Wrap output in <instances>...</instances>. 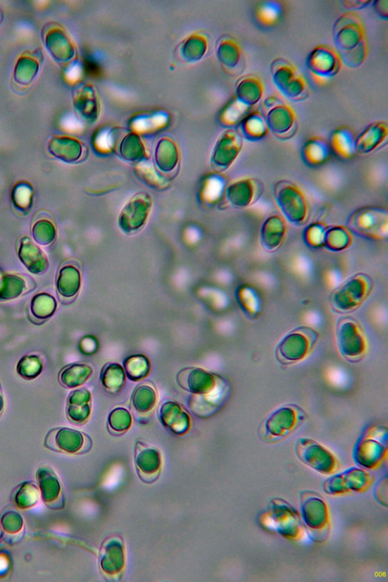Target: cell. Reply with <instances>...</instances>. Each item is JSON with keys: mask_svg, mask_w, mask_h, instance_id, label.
I'll return each instance as SVG.
<instances>
[{"mask_svg": "<svg viewBox=\"0 0 388 582\" xmlns=\"http://www.w3.org/2000/svg\"><path fill=\"white\" fill-rule=\"evenodd\" d=\"M334 41L342 62L348 67L361 66L369 54V44L361 17L346 13L337 19L334 27Z\"/></svg>", "mask_w": 388, "mask_h": 582, "instance_id": "obj_1", "label": "cell"}, {"mask_svg": "<svg viewBox=\"0 0 388 582\" xmlns=\"http://www.w3.org/2000/svg\"><path fill=\"white\" fill-rule=\"evenodd\" d=\"M268 130L277 137L286 138L294 135L297 128V118L293 109L278 96L268 97L261 111Z\"/></svg>", "mask_w": 388, "mask_h": 582, "instance_id": "obj_2", "label": "cell"}, {"mask_svg": "<svg viewBox=\"0 0 388 582\" xmlns=\"http://www.w3.org/2000/svg\"><path fill=\"white\" fill-rule=\"evenodd\" d=\"M271 71L274 83L287 98L294 101H301L309 96L311 90L305 78L287 60H275Z\"/></svg>", "mask_w": 388, "mask_h": 582, "instance_id": "obj_3", "label": "cell"}, {"mask_svg": "<svg viewBox=\"0 0 388 582\" xmlns=\"http://www.w3.org/2000/svg\"><path fill=\"white\" fill-rule=\"evenodd\" d=\"M342 59L337 50L330 46L320 45L315 47L308 56L307 66L314 81L320 85L340 73Z\"/></svg>", "mask_w": 388, "mask_h": 582, "instance_id": "obj_4", "label": "cell"}, {"mask_svg": "<svg viewBox=\"0 0 388 582\" xmlns=\"http://www.w3.org/2000/svg\"><path fill=\"white\" fill-rule=\"evenodd\" d=\"M303 419L302 411L296 407H282L266 419L262 428V437L270 442L289 435Z\"/></svg>", "mask_w": 388, "mask_h": 582, "instance_id": "obj_5", "label": "cell"}, {"mask_svg": "<svg viewBox=\"0 0 388 582\" xmlns=\"http://www.w3.org/2000/svg\"><path fill=\"white\" fill-rule=\"evenodd\" d=\"M267 527L273 528L282 535L296 538L301 534V527L298 514L286 502L274 500L270 511L265 515Z\"/></svg>", "mask_w": 388, "mask_h": 582, "instance_id": "obj_6", "label": "cell"}, {"mask_svg": "<svg viewBox=\"0 0 388 582\" xmlns=\"http://www.w3.org/2000/svg\"><path fill=\"white\" fill-rule=\"evenodd\" d=\"M315 333L307 328L294 330L278 345L277 357L284 363H293L302 359L309 353L316 340Z\"/></svg>", "mask_w": 388, "mask_h": 582, "instance_id": "obj_7", "label": "cell"}, {"mask_svg": "<svg viewBox=\"0 0 388 582\" xmlns=\"http://www.w3.org/2000/svg\"><path fill=\"white\" fill-rule=\"evenodd\" d=\"M297 456L306 465L323 474L335 471L337 463L333 455L314 441L302 439L296 445Z\"/></svg>", "mask_w": 388, "mask_h": 582, "instance_id": "obj_8", "label": "cell"}, {"mask_svg": "<svg viewBox=\"0 0 388 582\" xmlns=\"http://www.w3.org/2000/svg\"><path fill=\"white\" fill-rule=\"evenodd\" d=\"M370 479V476L365 471L353 469L327 481L325 483V490L326 493L331 495L361 491L369 486Z\"/></svg>", "mask_w": 388, "mask_h": 582, "instance_id": "obj_9", "label": "cell"}, {"mask_svg": "<svg viewBox=\"0 0 388 582\" xmlns=\"http://www.w3.org/2000/svg\"><path fill=\"white\" fill-rule=\"evenodd\" d=\"M178 385L196 395L211 393L215 386L214 377L199 368H187L180 371L177 377Z\"/></svg>", "mask_w": 388, "mask_h": 582, "instance_id": "obj_10", "label": "cell"}, {"mask_svg": "<svg viewBox=\"0 0 388 582\" xmlns=\"http://www.w3.org/2000/svg\"><path fill=\"white\" fill-rule=\"evenodd\" d=\"M277 202L284 213L293 222L299 223L306 214L303 197L296 187L291 185L282 187L277 193Z\"/></svg>", "mask_w": 388, "mask_h": 582, "instance_id": "obj_11", "label": "cell"}, {"mask_svg": "<svg viewBox=\"0 0 388 582\" xmlns=\"http://www.w3.org/2000/svg\"><path fill=\"white\" fill-rule=\"evenodd\" d=\"M303 518L308 526L313 529H323L327 524L328 515L325 502L310 493L302 497Z\"/></svg>", "mask_w": 388, "mask_h": 582, "instance_id": "obj_12", "label": "cell"}, {"mask_svg": "<svg viewBox=\"0 0 388 582\" xmlns=\"http://www.w3.org/2000/svg\"><path fill=\"white\" fill-rule=\"evenodd\" d=\"M368 290L366 280L361 277L351 279L335 294L334 304L343 310H348L359 304Z\"/></svg>", "mask_w": 388, "mask_h": 582, "instance_id": "obj_13", "label": "cell"}, {"mask_svg": "<svg viewBox=\"0 0 388 582\" xmlns=\"http://www.w3.org/2000/svg\"><path fill=\"white\" fill-rule=\"evenodd\" d=\"M18 256L23 265L35 275L42 274L49 267V262L44 251L32 242L29 237L22 240Z\"/></svg>", "mask_w": 388, "mask_h": 582, "instance_id": "obj_14", "label": "cell"}, {"mask_svg": "<svg viewBox=\"0 0 388 582\" xmlns=\"http://www.w3.org/2000/svg\"><path fill=\"white\" fill-rule=\"evenodd\" d=\"M136 466L139 475L146 483H152L159 474L161 459L158 451L138 444L136 451Z\"/></svg>", "mask_w": 388, "mask_h": 582, "instance_id": "obj_15", "label": "cell"}, {"mask_svg": "<svg viewBox=\"0 0 388 582\" xmlns=\"http://www.w3.org/2000/svg\"><path fill=\"white\" fill-rule=\"evenodd\" d=\"M49 446L55 445L56 449L69 454H75L85 445V438L79 431L67 428L53 430L46 438Z\"/></svg>", "mask_w": 388, "mask_h": 582, "instance_id": "obj_16", "label": "cell"}, {"mask_svg": "<svg viewBox=\"0 0 388 582\" xmlns=\"http://www.w3.org/2000/svg\"><path fill=\"white\" fill-rule=\"evenodd\" d=\"M387 132V125L385 123L377 122L371 124L359 137L356 138V152L361 154L372 152L384 142Z\"/></svg>", "mask_w": 388, "mask_h": 582, "instance_id": "obj_17", "label": "cell"}, {"mask_svg": "<svg viewBox=\"0 0 388 582\" xmlns=\"http://www.w3.org/2000/svg\"><path fill=\"white\" fill-rule=\"evenodd\" d=\"M163 423L173 433L182 435L190 428V418L178 404L169 401L161 409Z\"/></svg>", "mask_w": 388, "mask_h": 582, "instance_id": "obj_18", "label": "cell"}, {"mask_svg": "<svg viewBox=\"0 0 388 582\" xmlns=\"http://www.w3.org/2000/svg\"><path fill=\"white\" fill-rule=\"evenodd\" d=\"M242 144L241 137L234 130L226 132L217 146L215 162L218 166H230L240 152Z\"/></svg>", "mask_w": 388, "mask_h": 582, "instance_id": "obj_19", "label": "cell"}, {"mask_svg": "<svg viewBox=\"0 0 388 582\" xmlns=\"http://www.w3.org/2000/svg\"><path fill=\"white\" fill-rule=\"evenodd\" d=\"M91 394L85 388L73 391L68 397L67 414L75 423H83L91 414Z\"/></svg>", "mask_w": 388, "mask_h": 582, "instance_id": "obj_20", "label": "cell"}, {"mask_svg": "<svg viewBox=\"0 0 388 582\" xmlns=\"http://www.w3.org/2000/svg\"><path fill=\"white\" fill-rule=\"evenodd\" d=\"M123 547L117 539L106 542L101 551V566L107 574L114 575L122 571L124 566Z\"/></svg>", "mask_w": 388, "mask_h": 582, "instance_id": "obj_21", "label": "cell"}, {"mask_svg": "<svg viewBox=\"0 0 388 582\" xmlns=\"http://www.w3.org/2000/svg\"><path fill=\"white\" fill-rule=\"evenodd\" d=\"M48 149L54 156L66 163H73L82 155V146L76 140L68 137H54L49 143Z\"/></svg>", "mask_w": 388, "mask_h": 582, "instance_id": "obj_22", "label": "cell"}, {"mask_svg": "<svg viewBox=\"0 0 388 582\" xmlns=\"http://www.w3.org/2000/svg\"><path fill=\"white\" fill-rule=\"evenodd\" d=\"M263 94V85L260 79L246 77L242 80L237 88L239 101L251 108L260 101Z\"/></svg>", "mask_w": 388, "mask_h": 582, "instance_id": "obj_23", "label": "cell"}, {"mask_svg": "<svg viewBox=\"0 0 388 582\" xmlns=\"http://www.w3.org/2000/svg\"><path fill=\"white\" fill-rule=\"evenodd\" d=\"M386 448L375 440H365L356 449L358 463L367 468L376 467L383 459Z\"/></svg>", "mask_w": 388, "mask_h": 582, "instance_id": "obj_24", "label": "cell"}, {"mask_svg": "<svg viewBox=\"0 0 388 582\" xmlns=\"http://www.w3.org/2000/svg\"><path fill=\"white\" fill-rule=\"evenodd\" d=\"M331 144L334 151L343 158H351L356 153V137L350 128L341 127L335 130Z\"/></svg>", "mask_w": 388, "mask_h": 582, "instance_id": "obj_25", "label": "cell"}, {"mask_svg": "<svg viewBox=\"0 0 388 582\" xmlns=\"http://www.w3.org/2000/svg\"><path fill=\"white\" fill-rule=\"evenodd\" d=\"M81 285V275L73 266H65L59 273L56 287L59 295L63 297H74Z\"/></svg>", "mask_w": 388, "mask_h": 582, "instance_id": "obj_26", "label": "cell"}, {"mask_svg": "<svg viewBox=\"0 0 388 582\" xmlns=\"http://www.w3.org/2000/svg\"><path fill=\"white\" fill-rule=\"evenodd\" d=\"M93 374V369L85 364H74L62 371L59 375L61 383L68 388H75L84 385Z\"/></svg>", "mask_w": 388, "mask_h": 582, "instance_id": "obj_27", "label": "cell"}, {"mask_svg": "<svg viewBox=\"0 0 388 582\" xmlns=\"http://www.w3.org/2000/svg\"><path fill=\"white\" fill-rule=\"evenodd\" d=\"M242 132L249 140H260L267 135L270 130L261 111L246 115L241 122Z\"/></svg>", "mask_w": 388, "mask_h": 582, "instance_id": "obj_28", "label": "cell"}, {"mask_svg": "<svg viewBox=\"0 0 388 582\" xmlns=\"http://www.w3.org/2000/svg\"><path fill=\"white\" fill-rule=\"evenodd\" d=\"M330 149L326 140L315 137L309 140L303 149V156L311 165H320L330 157Z\"/></svg>", "mask_w": 388, "mask_h": 582, "instance_id": "obj_29", "label": "cell"}, {"mask_svg": "<svg viewBox=\"0 0 388 582\" xmlns=\"http://www.w3.org/2000/svg\"><path fill=\"white\" fill-rule=\"evenodd\" d=\"M284 235V225L281 218L273 216L266 221L262 232L264 245L274 249L280 244Z\"/></svg>", "mask_w": 388, "mask_h": 582, "instance_id": "obj_30", "label": "cell"}, {"mask_svg": "<svg viewBox=\"0 0 388 582\" xmlns=\"http://www.w3.org/2000/svg\"><path fill=\"white\" fill-rule=\"evenodd\" d=\"M48 50L58 60L66 61L73 56V49L68 38L61 32H54L46 37Z\"/></svg>", "mask_w": 388, "mask_h": 582, "instance_id": "obj_31", "label": "cell"}, {"mask_svg": "<svg viewBox=\"0 0 388 582\" xmlns=\"http://www.w3.org/2000/svg\"><path fill=\"white\" fill-rule=\"evenodd\" d=\"M101 381L105 389L111 393L120 390L125 383L123 367L117 364H108L103 369Z\"/></svg>", "mask_w": 388, "mask_h": 582, "instance_id": "obj_32", "label": "cell"}, {"mask_svg": "<svg viewBox=\"0 0 388 582\" xmlns=\"http://www.w3.org/2000/svg\"><path fill=\"white\" fill-rule=\"evenodd\" d=\"M156 393L150 385H141L136 388L132 397V404L139 414L151 413L156 404Z\"/></svg>", "mask_w": 388, "mask_h": 582, "instance_id": "obj_33", "label": "cell"}, {"mask_svg": "<svg viewBox=\"0 0 388 582\" xmlns=\"http://www.w3.org/2000/svg\"><path fill=\"white\" fill-rule=\"evenodd\" d=\"M254 186L251 180H241L228 189L227 196L236 206L245 207L250 204L254 198Z\"/></svg>", "mask_w": 388, "mask_h": 582, "instance_id": "obj_34", "label": "cell"}, {"mask_svg": "<svg viewBox=\"0 0 388 582\" xmlns=\"http://www.w3.org/2000/svg\"><path fill=\"white\" fill-rule=\"evenodd\" d=\"M283 12V7L280 2H263L257 7L256 18L262 25H274L280 19Z\"/></svg>", "mask_w": 388, "mask_h": 582, "instance_id": "obj_35", "label": "cell"}, {"mask_svg": "<svg viewBox=\"0 0 388 582\" xmlns=\"http://www.w3.org/2000/svg\"><path fill=\"white\" fill-rule=\"evenodd\" d=\"M25 282L15 275H6L0 278V299H15L23 293Z\"/></svg>", "mask_w": 388, "mask_h": 582, "instance_id": "obj_36", "label": "cell"}, {"mask_svg": "<svg viewBox=\"0 0 388 582\" xmlns=\"http://www.w3.org/2000/svg\"><path fill=\"white\" fill-rule=\"evenodd\" d=\"M38 68L39 64L35 59L28 56L22 57L15 67V82L23 86L28 85L37 74Z\"/></svg>", "mask_w": 388, "mask_h": 582, "instance_id": "obj_37", "label": "cell"}, {"mask_svg": "<svg viewBox=\"0 0 388 582\" xmlns=\"http://www.w3.org/2000/svg\"><path fill=\"white\" fill-rule=\"evenodd\" d=\"M56 309V299L46 294H39L32 301V313L38 318L45 319L51 317L55 313Z\"/></svg>", "mask_w": 388, "mask_h": 582, "instance_id": "obj_38", "label": "cell"}, {"mask_svg": "<svg viewBox=\"0 0 388 582\" xmlns=\"http://www.w3.org/2000/svg\"><path fill=\"white\" fill-rule=\"evenodd\" d=\"M125 369L129 378L138 380L145 378L150 372V363L144 356H134L125 360Z\"/></svg>", "mask_w": 388, "mask_h": 582, "instance_id": "obj_39", "label": "cell"}, {"mask_svg": "<svg viewBox=\"0 0 388 582\" xmlns=\"http://www.w3.org/2000/svg\"><path fill=\"white\" fill-rule=\"evenodd\" d=\"M42 471V473H39L38 476L42 495L46 502H51L56 500L61 493V485L52 474L43 469Z\"/></svg>", "mask_w": 388, "mask_h": 582, "instance_id": "obj_40", "label": "cell"}, {"mask_svg": "<svg viewBox=\"0 0 388 582\" xmlns=\"http://www.w3.org/2000/svg\"><path fill=\"white\" fill-rule=\"evenodd\" d=\"M140 199L134 200L129 203L128 206L124 209L123 216H131L133 218L131 222L128 223V230H134L141 227L146 220L147 216L148 207L145 202H139ZM127 228V227H126ZM125 228V229H126Z\"/></svg>", "mask_w": 388, "mask_h": 582, "instance_id": "obj_41", "label": "cell"}, {"mask_svg": "<svg viewBox=\"0 0 388 582\" xmlns=\"http://www.w3.org/2000/svg\"><path fill=\"white\" fill-rule=\"evenodd\" d=\"M43 365L37 356L24 357L17 366V373L26 379H34L42 373Z\"/></svg>", "mask_w": 388, "mask_h": 582, "instance_id": "obj_42", "label": "cell"}, {"mask_svg": "<svg viewBox=\"0 0 388 582\" xmlns=\"http://www.w3.org/2000/svg\"><path fill=\"white\" fill-rule=\"evenodd\" d=\"M32 235L37 244L46 246L54 242L56 237V229L49 221L41 220L34 225Z\"/></svg>", "mask_w": 388, "mask_h": 582, "instance_id": "obj_43", "label": "cell"}, {"mask_svg": "<svg viewBox=\"0 0 388 582\" xmlns=\"http://www.w3.org/2000/svg\"><path fill=\"white\" fill-rule=\"evenodd\" d=\"M132 424V416L128 411L118 408L108 417V425L116 433H124Z\"/></svg>", "mask_w": 388, "mask_h": 582, "instance_id": "obj_44", "label": "cell"}, {"mask_svg": "<svg viewBox=\"0 0 388 582\" xmlns=\"http://www.w3.org/2000/svg\"><path fill=\"white\" fill-rule=\"evenodd\" d=\"M220 57L224 64L228 67L234 68L240 61V49L235 42H225L220 47Z\"/></svg>", "mask_w": 388, "mask_h": 582, "instance_id": "obj_45", "label": "cell"}, {"mask_svg": "<svg viewBox=\"0 0 388 582\" xmlns=\"http://www.w3.org/2000/svg\"><path fill=\"white\" fill-rule=\"evenodd\" d=\"M327 245L334 249H342L350 244V236L344 230L334 228L327 233Z\"/></svg>", "mask_w": 388, "mask_h": 582, "instance_id": "obj_46", "label": "cell"}, {"mask_svg": "<svg viewBox=\"0 0 388 582\" xmlns=\"http://www.w3.org/2000/svg\"><path fill=\"white\" fill-rule=\"evenodd\" d=\"M249 107L244 105L237 99L230 107H228L224 114V120L225 123L233 125L238 122H242V119L246 116Z\"/></svg>", "mask_w": 388, "mask_h": 582, "instance_id": "obj_47", "label": "cell"}, {"mask_svg": "<svg viewBox=\"0 0 388 582\" xmlns=\"http://www.w3.org/2000/svg\"><path fill=\"white\" fill-rule=\"evenodd\" d=\"M356 225L362 232L373 233L376 228L380 225L379 218L375 213H364L358 217Z\"/></svg>", "mask_w": 388, "mask_h": 582, "instance_id": "obj_48", "label": "cell"}, {"mask_svg": "<svg viewBox=\"0 0 388 582\" xmlns=\"http://www.w3.org/2000/svg\"><path fill=\"white\" fill-rule=\"evenodd\" d=\"M311 244L320 245L323 242L324 229L321 225H314L309 229L307 235Z\"/></svg>", "mask_w": 388, "mask_h": 582, "instance_id": "obj_49", "label": "cell"}, {"mask_svg": "<svg viewBox=\"0 0 388 582\" xmlns=\"http://www.w3.org/2000/svg\"><path fill=\"white\" fill-rule=\"evenodd\" d=\"M387 5V1L380 0V1H375L374 6L375 12L385 19H387L388 15Z\"/></svg>", "mask_w": 388, "mask_h": 582, "instance_id": "obj_50", "label": "cell"}, {"mask_svg": "<svg viewBox=\"0 0 388 582\" xmlns=\"http://www.w3.org/2000/svg\"><path fill=\"white\" fill-rule=\"evenodd\" d=\"M343 4L349 8H360L365 7L368 4H370V1H344Z\"/></svg>", "mask_w": 388, "mask_h": 582, "instance_id": "obj_51", "label": "cell"}, {"mask_svg": "<svg viewBox=\"0 0 388 582\" xmlns=\"http://www.w3.org/2000/svg\"><path fill=\"white\" fill-rule=\"evenodd\" d=\"M4 404H4V396H3V393H2V388H1V385H0V414L2 413V411L4 408Z\"/></svg>", "mask_w": 388, "mask_h": 582, "instance_id": "obj_52", "label": "cell"}]
</instances>
